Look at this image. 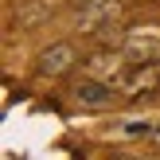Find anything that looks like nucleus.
Segmentation results:
<instances>
[{"instance_id":"nucleus-1","label":"nucleus","mask_w":160,"mask_h":160,"mask_svg":"<svg viewBox=\"0 0 160 160\" xmlns=\"http://www.w3.org/2000/svg\"><path fill=\"white\" fill-rule=\"evenodd\" d=\"M121 16V0H90V4H78L74 12V31L82 35H113V20Z\"/></svg>"},{"instance_id":"nucleus-2","label":"nucleus","mask_w":160,"mask_h":160,"mask_svg":"<svg viewBox=\"0 0 160 160\" xmlns=\"http://www.w3.org/2000/svg\"><path fill=\"white\" fill-rule=\"evenodd\" d=\"M121 51L129 62H160V28H133Z\"/></svg>"},{"instance_id":"nucleus-3","label":"nucleus","mask_w":160,"mask_h":160,"mask_svg":"<svg viewBox=\"0 0 160 160\" xmlns=\"http://www.w3.org/2000/svg\"><path fill=\"white\" fill-rule=\"evenodd\" d=\"M70 94H74V102H78L82 109H106V106H113V102H117L113 82H102V78H90V74H86Z\"/></svg>"},{"instance_id":"nucleus-4","label":"nucleus","mask_w":160,"mask_h":160,"mask_svg":"<svg viewBox=\"0 0 160 160\" xmlns=\"http://www.w3.org/2000/svg\"><path fill=\"white\" fill-rule=\"evenodd\" d=\"M74 62H78V55H74V47H70V43H51V47H43V51H39L35 70H39L43 78H62Z\"/></svg>"},{"instance_id":"nucleus-5","label":"nucleus","mask_w":160,"mask_h":160,"mask_svg":"<svg viewBox=\"0 0 160 160\" xmlns=\"http://www.w3.org/2000/svg\"><path fill=\"white\" fill-rule=\"evenodd\" d=\"M125 51H98L86 59V74L90 78H102V82H117L125 74Z\"/></svg>"},{"instance_id":"nucleus-6","label":"nucleus","mask_w":160,"mask_h":160,"mask_svg":"<svg viewBox=\"0 0 160 160\" xmlns=\"http://www.w3.org/2000/svg\"><path fill=\"white\" fill-rule=\"evenodd\" d=\"M117 86H121L125 98H141V94H148V90L156 86V70H152V62H133V67L117 78Z\"/></svg>"},{"instance_id":"nucleus-7","label":"nucleus","mask_w":160,"mask_h":160,"mask_svg":"<svg viewBox=\"0 0 160 160\" xmlns=\"http://www.w3.org/2000/svg\"><path fill=\"white\" fill-rule=\"evenodd\" d=\"M125 133H129V137H141V133H152V125H148V121H129Z\"/></svg>"},{"instance_id":"nucleus-8","label":"nucleus","mask_w":160,"mask_h":160,"mask_svg":"<svg viewBox=\"0 0 160 160\" xmlns=\"http://www.w3.org/2000/svg\"><path fill=\"white\" fill-rule=\"evenodd\" d=\"M74 4H90V0H74Z\"/></svg>"},{"instance_id":"nucleus-9","label":"nucleus","mask_w":160,"mask_h":160,"mask_svg":"<svg viewBox=\"0 0 160 160\" xmlns=\"http://www.w3.org/2000/svg\"><path fill=\"white\" fill-rule=\"evenodd\" d=\"M156 145H160V129H156Z\"/></svg>"}]
</instances>
